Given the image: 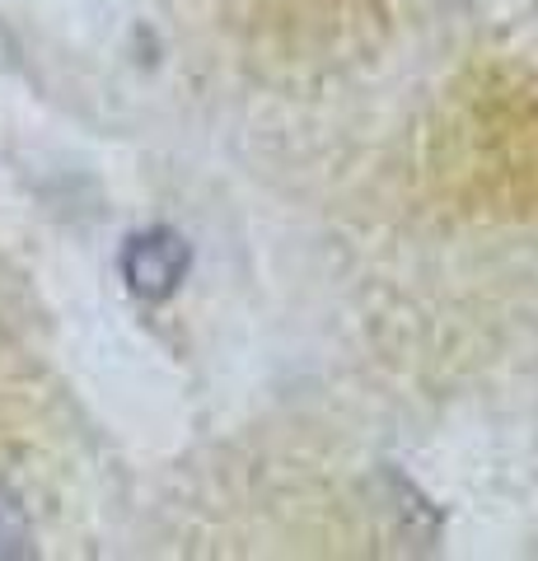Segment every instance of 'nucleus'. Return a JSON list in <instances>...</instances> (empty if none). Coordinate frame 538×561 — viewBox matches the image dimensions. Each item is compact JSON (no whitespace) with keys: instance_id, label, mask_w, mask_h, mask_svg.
<instances>
[{"instance_id":"2","label":"nucleus","mask_w":538,"mask_h":561,"mask_svg":"<svg viewBox=\"0 0 538 561\" xmlns=\"http://www.w3.org/2000/svg\"><path fill=\"white\" fill-rule=\"evenodd\" d=\"M24 552V519L14 511V501L0 496V557Z\"/></svg>"},{"instance_id":"1","label":"nucleus","mask_w":538,"mask_h":561,"mask_svg":"<svg viewBox=\"0 0 538 561\" xmlns=\"http://www.w3.org/2000/svg\"><path fill=\"white\" fill-rule=\"evenodd\" d=\"M187 267H193V253L173 230H141L123 249V280L141 300H169L183 286Z\"/></svg>"}]
</instances>
